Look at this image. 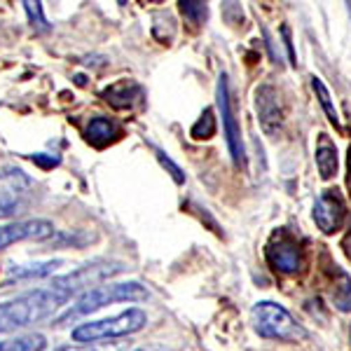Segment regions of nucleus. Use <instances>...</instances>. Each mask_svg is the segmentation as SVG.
<instances>
[{
	"label": "nucleus",
	"instance_id": "nucleus-1",
	"mask_svg": "<svg viewBox=\"0 0 351 351\" xmlns=\"http://www.w3.org/2000/svg\"><path fill=\"white\" fill-rule=\"evenodd\" d=\"M124 271L122 263H106V260H96V263L82 265L71 274L56 276L52 284L45 288L28 291L24 295L0 302V332H12L28 328L40 321L54 319L56 311L66 307L77 293L87 291L89 286L101 284L104 279Z\"/></svg>",
	"mask_w": 351,
	"mask_h": 351
},
{
	"label": "nucleus",
	"instance_id": "nucleus-2",
	"mask_svg": "<svg viewBox=\"0 0 351 351\" xmlns=\"http://www.w3.org/2000/svg\"><path fill=\"white\" fill-rule=\"evenodd\" d=\"M150 293L145 286H141L138 281H122V284H104L96 288H87L75 302L68 307L64 314L54 316L52 326H66L71 321H77L87 314H94V311L108 307V304L115 302H143L148 300Z\"/></svg>",
	"mask_w": 351,
	"mask_h": 351
},
{
	"label": "nucleus",
	"instance_id": "nucleus-3",
	"mask_svg": "<svg viewBox=\"0 0 351 351\" xmlns=\"http://www.w3.org/2000/svg\"><path fill=\"white\" fill-rule=\"evenodd\" d=\"M148 324V314L138 307H132L117 316L110 319H101V321H89L82 324L73 330V342L77 344H94L99 339H117V337H127L134 332L143 330Z\"/></svg>",
	"mask_w": 351,
	"mask_h": 351
},
{
	"label": "nucleus",
	"instance_id": "nucleus-4",
	"mask_svg": "<svg viewBox=\"0 0 351 351\" xmlns=\"http://www.w3.org/2000/svg\"><path fill=\"white\" fill-rule=\"evenodd\" d=\"M253 328L260 337L276 339V342H298L307 337V330L293 319L288 311L276 302H258L251 311Z\"/></svg>",
	"mask_w": 351,
	"mask_h": 351
},
{
	"label": "nucleus",
	"instance_id": "nucleus-5",
	"mask_svg": "<svg viewBox=\"0 0 351 351\" xmlns=\"http://www.w3.org/2000/svg\"><path fill=\"white\" fill-rule=\"evenodd\" d=\"M265 258H267L269 267L281 271V274H298L304 267L302 248H300L298 239L288 230H276L269 237Z\"/></svg>",
	"mask_w": 351,
	"mask_h": 351
},
{
	"label": "nucleus",
	"instance_id": "nucleus-6",
	"mask_svg": "<svg viewBox=\"0 0 351 351\" xmlns=\"http://www.w3.org/2000/svg\"><path fill=\"white\" fill-rule=\"evenodd\" d=\"M218 108H220V120H223V129H225V138H228L232 162L243 169L246 167V150H243L239 120H237L234 108H232L230 82H228V75H225V73L218 77Z\"/></svg>",
	"mask_w": 351,
	"mask_h": 351
},
{
	"label": "nucleus",
	"instance_id": "nucleus-7",
	"mask_svg": "<svg viewBox=\"0 0 351 351\" xmlns=\"http://www.w3.org/2000/svg\"><path fill=\"white\" fill-rule=\"evenodd\" d=\"M314 223L324 234H335L337 230H342L344 218H347V206L337 190H326L319 195V199L314 202Z\"/></svg>",
	"mask_w": 351,
	"mask_h": 351
},
{
	"label": "nucleus",
	"instance_id": "nucleus-8",
	"mask_svg": "<svg viewBox=\"0 0 351 351\" xmlns=\"http://www.w3.org/2000/svg\"><path fill=\"white\" fill-rule=\"evenodd\" d=\"M54 237V225L49 220L43 218H33V220H21V223L12 225H3L0 228V251L8 246H12L16 241H43Z\"/></svg>",
	"mask_w": 351,
	"mask_h": 351
},
{
	"label": "nucleus",
	"instance_id": "nucleus-9",
	"mask_svg": "<svg viewBox=\"0 0 351 351\" xmlns=\"http://www.w3.org/2000/svg\"><path fill=\"white\" fill-rule=\"evenodd\" d=\"M256 110L260 117V124L269 136H276L284 124V108L279 104V96L269 84H263L256 92Z\"/></svg>",
	"mask_w": 351,
	"mask_h": 351
},
{
	"label": "nucleus",
	"instance_id": "nucleus-10",
	"mask_svg": "<svg viewBox=\"0 0 351 351\" xmlns=\"http://www.w3.org/2000/svg\"><path fill=\"white\" fill-rule=\"evenodd\" d=\"M104 99L108 101L112 108L127 110V108H134V106L143 99V87L134 80H120V82L110 84L108 89H104Z\"/></svg>",
	"mask_w": 351,
	"mask_h": 351
},
{
	"label": "nucleus",
	"instance_id": "nucleus-11",
	"mask_svg": "<svg viewBox=\"0 0 351 351\" xmlns=\"http://www.w3.org/2000/svg\"><path fill=\"white\" fill-rule=\"evenodd\" d=\"M330 276V300L339 311H351V276L339 265H328Z\"/></svg>",
	"mask_w": 351,
	"mask_h": 351
},
{
	"label": "nucleus",
	"instance_id": "nucleus-12",
	"mask_svg": "<svg viewBox=\"0 0 351 351\" xmlns=\"http://www.w3.org/2000/svg\"><path fill=\"white\" fill-rule=\"evenodd\" d=\"M316 167L324 180H330L337 173V148L328 138V134H319V141H316Z\"/></svg>",
	"mask_w": 351,
	"mask_h": 351
},
{
	"label": "nucleus",
	"instance_id": "nucleus-13",
	"mask_svg": "<svg viewBox=\"0 0 351 351\" xmlns=\"http://www.w3.org/2000/svg\"><path fill=\"white\" fill-rule=\"evenodd\" d=\"M61 260H47V263H33V265H16L10 269L8 284H16V281H33V279H45V276L54 274L61 267Z\"/></svg>",
	"mask_w": 351,
	"mask_h": 351
},
{
	"label": "nucleus",
	"instance_id": "nucleus-14",
	"mask_svg": "<svg viewBox=\"0 0 351 351\" xmlns=\"http://www.w3.org/2000/svg\"><path fill=\"white\" fill-rule=\"evenodd\" d=\"M120 136V129L117 124L108 120V117H94L92 122L87 124V141L96 148H104V145L112 143V141Z\"/></svg>",
	"mask_w": 351,
	"mask_h": 351
},
{
	"label": "nucleus",
	"instance_id": "nucleus-15",
	"mask_svg": "<svg viewBox=\"0 0 351 351\" xmlns=\"http://www.w3.org/2000/svg\"><path fill=\"white\" fill-rule=\"evenodd\" d=\"M47 339L40 332H31V335H21L12 339H0V351H45Z\"/></svg>",
	"mask_w": 351,
	"mask_h": 351
},
{
	"label": "nucleus",
	"instance_id": "nucleus-16",
	"mask_svg": "<svg viewBox=\"0 0 351 351\" xmlns=\"http://www.w3.org/2000/svg\"><path fill=\"white\" fill-rule=\"evenodd\" d=\"M178 8L185 21H190L192 26H202L208 16L206 0H178Z\"/></svg>",
	"mask_w": 351,
	"mask_h": 351
},
{
	"label": "nucleus",
	"instance_id": "nucleus-17",
	"mask_svg": "<svg viewBox=\"0 0 351 351\" xmlns=\"http://www.w3.org/2000/svg\"><path fill=\"white\" fill-rule=\"evenodd\" d=\"M311 89L316 92V99H319V104H321V108H324L326 117H328V120H330L332 124H335V127H339V117H337L335 104H332L330 92H328V87H326L324 82H321V77L311 75Z\"/></svg>",
	"mask_w": 351,
	"mask_h": 351
},
{
	"label": "nucleus",
	"instance_id": "nucleus-18",
	"mask_svg": "<svg viewBox=\"0 0 351 351\" xmlns=\"http://www.w3.org/2000/svg\"><path fill=\"white\" fill-rule=\"evenodd\" d=\"M24 8H26V16H28V21H31V26L36 28L38 33H47L49 21L43 12L40 0H24Z\"/></svg>",
	"mask_w": 351,
	"mask_h": 351
},
{
	"label": "nucleus",
	"instance_id": "nucleus-19",
	"mask_svg": "<svg viewBox=\"0 0 351 351\" xmlns=\"http://www.w3.org/2000/svg\"><path fill=\"white\" fill-rule=\"evenodd\" d=\"M213 134H216V117H213L211 108H206L204 115L195 122V127H192V138H211Z\"/></svg>",
	"mask_w": 351,
	"mask_h": 351
},
{
	"label": "nucleus",
	"instance_id": "nucleus-20",
	"mask_svg": "<svg viewBox=\"0 0 351 351\" xmlns=\"http://www.w3.org/2000/svg\"><path fill=\"white\" fill-rule=\"evenodd\" d=\"M155 157H157V162H160L162 167L167 169L169 173H171V178L176 180V183H178V185H183V183H185V173H183V169H180L178 164H176V162L171 160V157L167 155V152L160 150V148H155Z\"/></svg>",
	"mask_w": 351,
	"mask_h": 351
},
{
	"label": "nucleus",
	"instance_id": "nucleus-21",
	"mask_svg": "<svg viewBox=\"0 0 351 351\" xmlns=\"http://www.w3.org/2000/svg\"><path fill=\"white\" fill-rule=\"evenodd\" d=\"M19 206L21 204L14 195H10V192H0V218L14 216V213L19 211Z\"/></svg>",
	"mask_w": 351,
	"mask_h": 351
},
{
	"label": "nucleus",
	"instance_id": "nucleus-22",
	"mask_svg": "<svg viewBox=\"0 0 351 351\" xmlns=\"http://www.w3.org/2000/svg\"><path fill=\"white\" fill-rule=\"evenodd\" d=\"M281 36H284V45H286V49H288V61L295 66L298 64V56H295V49H293V40H291V31H288V26L281 28Z\"/></svg>",
	"mask_w": 351,
	"mask_h": 351
},
{
	"label": "nucleus",
	"instance_id": "nucleus-23",
	"mask_svg": "<svg viewBox=\"0 0 351 351\" xmlns=\"http://www.w3.org/2000/svg\"><path fill=\"white\" fill-rule=\"evenodd\" d=\"M31 160L36 164H40V167H45V169L56 167V164H59V157H45L43 152H40V155H31Z\"/></svg>",
	"mask_w": 351,
	"mask_h": 351
},
{
	"label": "nucleus",
	"instance_id": "nucleus-24",
	"mask_svg": "<svg viewBox=\"0 0 351 351\" xmlns=\"http://www.w3.org/2000/svg\"><path fill=\"white\" fill-rule=\"evenodd\" d=\"M56 351H101V349H82V347H64V349H56Z\"/></svg>",
	"mask_w": 351,
	"mask_h": 351
},
{
	"label": "nucleus",
	"instance_id": "nucleus-25",
	"mask_svg": "<svg viewBox=\"0 0 351 351\" xmlns=\"http://www.w3.org/2000/svg\"><path fill=\"white\" fill-rule=\"evenodd\" d=\"M120 5H127V0H120Z\"/></svg>",
	"mask_w": 351,
	"mask_h": 351
},
{
	"label": "nucleus",
	"instance_id": "nucleus-26",
	"mask_svg": "<svg viewBox=\"0 0 351 351\" xmlns=\"http://www.w3.org/2000/svg\"><path fill=\"white\" fill-rule=\"evenodd\" d=\"M141 3H152V0H141Z\"/></svg>",
	"mask_w": 351,
	"mask_h": 351
},
{
	"label": "nucleus",
	"instance_id": "nucleus-27",
	"mask_svg": "<svg viewBox=\"0 0 351 351\" xmlns=\"http://www.w3.org/2000/svg\"><path fill=\"white\" fill-rule=\"evenodd\" d=\"M349 339H351V332H349Z\"/></svg>",
	"mask_w": 351,
	"mask_h": 351
},
{
	"label": "nucleus",
	"instance_id": "nucleus-28",
	"mask_svg": "<svg viewBox=\"0 0 351 351\" xmlns=\"http://www.w3.org/2000/svg\"><path fill=\"white\" fill-rule=\"evenodd\" d=\"M138 351H143V349H138Z\"/></svg>",
	"mask_w": 351,
	"mask_h": 351
}]
</instances>
